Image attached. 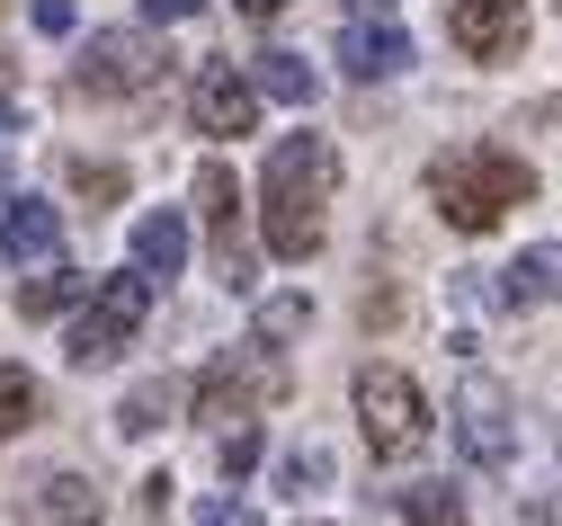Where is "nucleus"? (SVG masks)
Returning <instances> with one entry per match:
<instances>
[{
  "instance_id": "f257e3e1",
  "label": "nucleus",
  "mask_w": 562,
  "mask_h": 526,
  "mask_svg": "<svg viewBox=\"0 0 562 526\" xmlns=\"http://www.w3.org/2000/svg\"><path fill=\"white\" fill-rule=\"evenodd\" d=\"M339 188V143L330 134H286L259 170V242L268 259H313L322 250V205Z\"/></svg>"
},
{
  "instance_id": "f03ea898",
  "label": "nucleus",
  "mask_w": 562,
  "mask_h": 526,
  "mask_svg": "<svg viewBox=\"0 0 562 526\" xmlns=\"http://www.w3.org/2000/svg\"><path fill=\"white\" fill-rule=\"evenodd\" d=\"M429 197H438V214L456 223V233H491L509 205L536 197V170L509 153V143H447V153L429 161Z\"/></svg>"
},
{
  "instance_id": "7ed1b4c3",
  "label": "nucleus",
  "mask_w": 562,
  "mask_h": 526,
  "mask_svg": "<svg viewBox=\"0 0 562 526\" xmlns=\"http://www.w3.org/2000/svg\"><path fill=\"white\" fill-rule=\"evenodd\" d=\"M348 393H358V428H367V446H375V465H411L419 446L438 437V411H429V393H419L402 366H375V357H367Z\"/></svg>"
},
{
  "instance_id": "20e7f679",
  "label": "nucleus",
  "mask_w": 562,
  "mask_h": 526,
  "mask_svg": "<svg viewBox=\"0 0 562 526\" xmlns=\"http://www.w3.org/2000/svg\"><path fill=\"white\" fill-rule=\"evenodd\" d=\"M277 393H286V357H277L268 339H250V348H233V357L205 366V384H196V419L215 428V437H233V428H250L259 402H277Z\"/></svg>"
},
{
  "instance_id": "39448f33",
  "label": "nucleus",
  "mask_w": 562,
  "mask_h": 526,
  "mask_svg": "<svg viewBox=\"0 0 562 526\" xmlns=\"http://www.w3.org/2000/svg\"><path fill=\"white\" fill-rule=\"evenodd\" d=\"M144 313H153V286L144 277H99L90 286V304H81V322H72V339H63V357H72V366H108L134 331H144Z\"/></svg>"
},
{
  "instance_id": "423d86ee",
  "label": "nucleus",
  "mask_w": 562,
  "mask_h": 526,
  "mask_svg": "<svg viewBox=\"0 0 562 526\" xmlns=\"http://www.w3.org/2000/svg\"><path fill=\"white\" fill-rule=\"evenodd\" d=\"M161 81V45L134 36V27H90L81 63H72V90L81 99H125V90H153Z\"/></svg>"
},
{
  "instance_id": "0eeeda50",
  "label": "nucleus",
  "mask_w": 562,
  "mask_h": 526,
  "mask_svg": "<svg viewBox=\"0 0 562 526\" xmlns=\"http://www.w3.org/2000/svg\"><path fill=\"white\" fill-rule=\"evenodd\" d=\"M456 446H464L482 473H509L518 465V402L491 384V374H464V393H456Z\"/></svg>"
},
{
  "instance_id": "6e6552de",
  "label": "nucleus",
  "mask_w": 562,
  "mask_h": 526,
  "mask_svg": "<svg viewBox=\"0 0 562 526\" xmlns=\"http://www.w3.org/2000/svg\"><path fill=\"white\" fill-rule=\"evenodd\" d=\"M447 36H456L464 63H518L527 0H447Z\"/></svg>"
},
{
  "instance_id": "1a4fd4ad",
  "label": "nucleus",
  "mask_w": 562,
  "mask_h": 526,
  "mask_svg": "<svg viewBox=\"0 0 562 526\" xmlns=\"http://www.w3.org/2000/svg\"><path fill=\"white\" fill-rule=\"evenodd\" d=\"M188 125H196V134H250V125H259V90H250V71L205 63V71H196V90H188Z\"/></svg>"
},
{
  "instance_id": "9d476101",
  "label": "nucleus",
  "mask_w": 562,
  "mask_h": 526,
  "mask_svg": "<svg viewBox=\"0 0 562 526\" xmlns=\"http://www.w3.org/2000/svg\"><path fill=\"white\" fill-rule=\"evenodd\" d=\"M196 214H205V233H215V250H224V286H233V294H250L259 277H250V259L233 250V223H241V179H233L224 161H205V170H196Z\"/></svg>"
},
{
  "instance_id": "9b49d317",
  "label": "nucleus",
  "mask_w": 562,
  "mask_h": 526,
  "mask_svg": "<svg viewBox=\"0 0 562 526\" xmlns=\"http://www.w3.org/2000/svg\"><path fill=\"white\" fill-rule=\"evenodd\" d=\"M99 517H108V491L90 473H45L19 508V526H99Z\"/></svg>"
},
{
  "instance_id": "f8f14e48",
  "label": "nucleus",
  "mask_w": 562,
  "mask_h": 526,
  "mask_svg": "<svg viewBox=\"0 0 562 526\" xmlns=\"http://www.w3.org/2000/svg\"><path fill=\"white\" fill-rule=\"evenodd\" d=\"M402 63H411V36L393 19H348L339 27V71L348 81H393Z\"/></svg>"
},
{
  "instance_id": "ddd939ff",
  "label": "nucleus",
  "mask_w": 562,
  "mask_h": 526,
  "mask_svg": "<svg viewBox=\"0 0 562 526\" xmlns=\"http://www.w3.org/2000/svg\"><path fill=\"white\" fill-rule=\"evenodd\" d=\"M188 268V214L179 205H153L144 223H134V277L144 286H170Z\"/></svg>"
},
{
  "instance_id": "4468645a",
  "label": "nucleus",
  "mask_w": 562,
  "mask_h": 526,
  "mask_svg": "<svg viewBox=\"0 0 562 526\" xmlns=\"http://www.w3.org/2000/svg\"><path fill=\"white\" fill-rule=\"evenodd\" d=\"M0 250H10L19 268H54V250H63V214H54L45 197H19L10 214H0Z\"/></svg>"
},
{
  "instance_id": "2eb2a0df",
  "label": "nucleus",
  "mask_w": 562,
  "mask_h": 526,
  "mask_svg": "<svg viewBox=\"0 0 562 526\" xmlns=\"http://www.w3.org/2000/svg\"><path fill=\"white\" fill-rule=\"evenodd\" d=\"M501 304L527 313V304H562V242H527L509 268H501Z\"/></svg>"
},
{
  "instance_id": "dca6fc26",
  "label": "nucleus",
  "mask_w": 562,
  "mask_h": 526,
  "mask_svg": "<svg viewBox=\"0 0 562 526\" xmlns=\"http://www.w3.org/2000/svg\"><path fill=\"white\" fill-rule=\"evenodd\" d=\"M90 286H99V277H81V268H45V277L19 286V313H27V322H54V313L90 304Z\"/></svg>"
},
{
  "instance_id": "f3484780",
  "label": "nucleus",
  "mask_w": 562,
  "mask_h": 526,
  "mask_svg": "<svg viewBox=\"0 0 562 526\" xmlns=\"http://www.w3.org/2000/svg\"><path fill=\"white\" fill-rule=\"evenodd\" d=\"M250 90H259V99H286V108H313L322 81H313V63H304V54H259Z\"/></svg>"
},
{
  "instance_id": "a211bd4d",
  "label": "nucleus",
  "mask_w": 562,
  "mask_h": 526,
  "mask_svg": "<svg viewBox=\"0 0 562 526\" xmlns=\"http://www.w3.org/2000/svg\"><path fill=\"white\" fill-rule=\"evenodd\" d=\"M393 508H402L411 526H473V517H464V500H456L447 482H402V491H393Z\"/></svg>"
},
{
  "instance_id": "6ab92c4d",
  "label": "nucleus",
  "mask_w": 562,
  "mask_h": 526,
  "mask_svg": "<svg viewBox=\"0 0 562 526\" xmlns=\"http://www.w3.org/2000/svg\"><path fill=\"white\" fill-rule=\"evenodd\" d=\"M170 402H179V384L161 374V384H134L125 402H116V437H153L161 419H170Z\"/></svg>"
},
{
  "instance_id": "aec40b11",
  "label": "nucleus",
  "mask_w": 562,
  "mask_h": 526,
  "mask_svg": "<svg viewBox=\"0 0 562 526\" xmlns=\"http://www.w3.org/2000/svg\"><path fill=\"white\" fill-rule=\"evenodd\" d=\"M36 411H45V393H36V374H27V366H0V437H19V428H36Z\"/></svg>"
},
{
  "instance_id": "412c9836",
  "label": "nucleus",
  "mask_w": 562,
  "mask_h": 526,
  "mask_svg": "<svg viewBox=\"0 0 562 526\" xmlns=\"http://www.w3.org/2000/svg\"><path fill=\"white\" fill-rule=\"evenodd\" d=\"M277 491H330V446H286V456H277Z\"/></svg>"
},
{
  "instance_id": "4be33fe9",
  "label": "nucleus",
  "mask_w": 562,
  "mask_h": 526,
  "mask_svg": "<svg viewBox=\"0 0 562 526\" xmlns=\"http://www.w3.org/2000/svg\"><path fill=\"white\" fill-rule=\"evenodd\" d=\"M304 322H313L304 294H268V304H259V339H268V348H277V339H304Z\"/></svg>"
},
{
  "instance_id": "5701e85b",
  "label": "nucleus",
  "mask_w": 562,
  "mask_h": 526,
  "mask_svg": "<svg viewBox=\"0 0 562 526\" xmlns=\"http://www.w3.org/2000/svg\"><path fill=\"white\" fill-rule=\"evenodd\" d=\"M72 188L108 205V197H125V170H116V161H72Z\"/></svg>"
},
{
  "instance_id": "b1692460",
  "label": "nucleus",
  "mask_w": 562,
  "mask_h": 526,
  "mask_svg": "<svg viewBox=\"0 0 562 526\" xmlns=\"http://www.w3.org/2000/svg\"><path fill=\"white\" fill-rule=\"evenodd\" d=\"M250 465H259V428H233L224 437V482H241Z\"/></svg>"
},
{
  "instance_id": "393cba45",
  "label": "nucleus",
  "mask_w": 562,
  "mask_h": 526,
  "mask_svg": "<svg viewBox=\"0 0 562 526\" xmlns=\"http://www.w3.org/2000/svg\"><path fill=\"white\" fill-rule=\"evenodd\" d=\"M196 526H259L250 500H196Z\"/></svg>"
},
{
  "instance_id": "a878e982",
  "label": "nucleus",
  "mask_w": 562,
  "mask_h": 526,
  "mask_svg": "<svg viewBox=\"0 0 562 526\" xmlns=\"http://www.w3.org/2000/svg\"><path fill=\"white\" fill-rule=\"evenodd\" d=\"M27 19H36L45 36H72V19H81V10H72V0H36V10H27Z\"/></svg>"
},
{
  "instance_id": "bb28decb",
  "label": "nucleus",
  "mask_w": 562,
  "mask_h": 526,
  "mask_svg": "<svg viewBox=\"0 0 562 526\" xmlns=\"http://www.w3.org/2000/svg\"><path fill=\"white\" fill-rule=\"evenodd\" d=\"M144 19H161V27L170 19H196V0H144Z\"/></svg>"
},
{
  "instance_id": "cd10ccee",
  "label": "nucleus",
  "mask_w": 562,
  "mask_h": 526,
  "mask_svg": "<svg viewBox=\"0 0 562 526\" xmlns=\"http://www.w3.org/2000/svg\"><path fill=\"white\" fill-rule=\"evenodd\" d=\"M277 10H286V0H241V19H277Z\"/></svg>"
},
{
  "instance_id": "c85d7f7f",
  "label": "nucleus",
  "mask_w": 562,
  "mask_h": 526,
  "mask_svg": "<svg viewBox=\"0 0 562 526\" xmlns=\"http://www.w3.org/2000/svg\"><path fill=\"white\" fill-rule=\"evenodd\" d=\"M0 134H19V99L10 90H0Z\"/></svg>"
}]
</instances>
